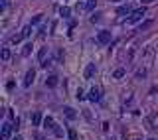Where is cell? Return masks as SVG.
<instances>
[{
  "label": "cell",
  "mask_w": 158,
  "mask_h": 140,
  "mask_svg": "<svg viewBox=\"0 0 158 140\" xmlns=\"http://www.w3.org/2000/svg\"><path fill=\"white\" fill-rule=\"evenodd\" d=\"M20 34H22V37H30V34H32V24H28V26H24Z\"/></svg>",
  "instance_id": "14"
},
{
  "label": "cell",
  "mask_w": 158,
  "mask_h": 140,
  "mask_svg": "<svg viewBox=\"0 0 158 140\" xmlns=\"http://www.w3.org/2000/svg\"><path fill=\"white\" fill-rule=\"evenodd\" d=\"M113 77H115V79H123V77H125V69H123V67H119V69H115V73H113Z\"/></svg>",
  "instance_id": "17"
},
{
  "label": "cell",
  "mask_w": 158,
  "mask_h": 140,
  "mask_svg": "<svg viewBox=\"0 0 158 140\" xmlns=\"http://www.w3.org/2000/svg\"><path fill=\"white\" fill-rule=\"evenodd\" d=\"M150 24H152L150 20H148V22H144V24H140V26H139V32H144V30H148V28H150Z\"/></svg>",
  "instance_id": "20"
},
{
  "label": "cell",
  "mask_w": 158,
  "mask_h": 140,
  "mask_svg": "<svg viewBox=\"0 0 158 140\" xmlns=\"http://www.w3.org/2000/svg\"><path fill=\"white\" fill-rule=\"evenodd\" d=\"M59 14H61V18H69V16H71V10L67 8V6H61V10H59Z\"/></svg>",
  "instance_id": "15"
},
{
  "label": "cell",
  "mask_w": 158,
  "mask_h": 140,
  "mask_svg": "<svg viewBox=\"0 0 158 140\" xmlns=\"http://www.w3.org/2000/svg\"><path fill=\"white\" fill-rule=\"evenodd\" d=\"M67 134H69V140H77V132L73 130V128H69V130H67Z\"/></svg>",
  "instance_id": "23"
},
{
  "label": "cell",
  "mask_w": 158,
  "mask_h": 140,
  "mask_svg": "<svg viewBox=\"0 0 158 140\" xmlns=\"http://www.w3.org/2000/svg\"><path fill=\"white\" fill-rule=\"evenodd\" d=\"M6 89H8V91H14V81H8V85H6Z\"/></svg>",
  "instance_id": "27"
},
{
  "label": "cell",
  "mask_w": 158,
  "mask_h": 140,
  "mask_svg": "<svg viewBox=\"0 0 158 140\" xmlns=\"http://www.w3.org/2000/svg\"><path fill=\"white\" fill-rule=\"evenodd\" d=\"M36 140H46V138H43L42 134H36Z\"/></svg>",
  "instance_id": "31"
},
{
  "label": "cell",
  "mask_w": 158,
  "mask_h": 140,
  "mask_svg": "<svg viewBox=\"0 0 158 140\" xmlns=\"http://www.w3.org/2000/svg\"><path fill=\"white\" fill-rule=\"evenodd\" d=\"M77 99H79V101H81V99H85V95H83V91H81V89L77 91Z\"/></svg>",
  "instance_id": "29"
},
{
  "label": "cell",
  "mask_w": 158,
  "mask_h": 140,
  "mask_svg": "<svg viewBox=\"0 0 158 140\" xmlns=\"http://www.w3.org/2000/svg\"><path fill=\"white\" fill-rule=\"evenodd\" d=\"M146 73H148V69H146V67H140V69L136 71V79H144Z\"/></svg>",
  "instance_id": "16"
},
{
  "label": "cell",
  "mask_w": 158,
  "mask_h": 140,
  "mask_svg": "<svg viewBox=\"0 0 158 140\" xmlns=\"http://www.w3.org/2000/svg\"><path fill=\"white\" fill-rule=\"evenodd\" d=\"M42 18H43L42 14H38V16H34V18H32V26H36V24H40V22H42Z\"/></svg>",
  "instance_id": "22"
},
{
  "label": "cell",
  "mask_w": 158,
  "mask_h": 140,
  "mask_svg": "<svg viewBox=\"0 0 158 140\" xmlns=\"http://www.w3.org/2000/svg\"><path fill=\"white\" fill-rule=\"evenodd\" d=\"M109 140H117V138H109Z\"/></svg>",
  "instance_id": "35"
},
{
  "label": "cell",
  "mask_w": 158,
  "mask_h": 140,
  "mask_svg": "<svg viewBox=\"0 0 158 140\" xmlns=\"http://www.w3.org/2000/svg\"><path fill=\"white\" fill-rule=\"evenodd\" d=\"M101 93H103V91H101L99 87H93L91 91H89V95H87V99H89L91 103H99L101 101Z\"/></svg>",
  "instance_id": "2"
},
{
  "label": "cell",
  "mask_w": 158,
  "mask_h": 140,
  "mask_svg": "<svg viewBox=\"0 0 158 140\" xmlns=\"http://www.w3.org/2000/svg\"><path fill=\"white\" fill-rule=\"evenodd\" d=\"M53 134L58 136V138H61V136H63V130H61V128H59L58 124H55V128H53Z\"/></svg>",
  "instance_id": "21"
},
{
  "label": "cell",
  "mask_w": 158,
  "mask_h": 140,
  "mask_svg": "<svg viewBox=\"0 0 158 140\" xmlns=\"http://www.w3.org/2000/svg\"><path fill=\"white\" fill-rule=\"evenodd\" d=\"M10 55H12V53H10L8 47H2V61H8V59H10Z\"/></svg>",
  "instance_id": "19"
},
{
  "label": "cell",
  "mask_w": 158,
  "mask_h": 140,
  "mask_svg": "<svg viewBox=\"0 0 158 140\" xmlns=\"http://www.w3.org/2000/svg\"><path fill=\"white\" fill-rule=\"evenodd\" d=\"M97 40H99V43H109L111 42V32H107V30H101L99 34H97Z\"/></svg>",
  "instance_id": "4"
},
{
  "label": "cell",
  "mask_w": 158,
  "mask_h": 140,
  "mask_svg": "<svg viewBox=\"0 0 158 140\" xmlns=\"http://www.w3.org/2000/svg\"><path fill=\"white\" fill-rule=\"evenodd\" d=\"M144 4H150V2H154V0H142Z\"/></svg>",
  "instance_id": "33"
},
{
  "label": "cell",
  "mask_w": 158,
  "mask_h": 140,
  "mask_svg": "<svg viewBox=\"0 0 158 140\" xmlns=\"http://www.w3.org/2000/svg\"><path fill=\"white\" fill-rule=\"evenodd\" d=\"M22 40H24V37H22V34H18V36H14V37H12V42H14V43L22 42Z\"/></svg>",
  "instance_id": "25"
},
{
  "label": "cell",
  "mask_w": 158,
  "mask_h": 140,
  "mask_svg": "<svg viewBox=\"0 0 158 140\" xmlns=\"http://www.w3.org/2000/svg\"><path fill=\"white\" fill-rule=\"evenodd\" d=\"M154 47H156V43H148V46H146V47L142 49V63H144V65H148L150 61H152L154 52H156Z\"/></svg>",
  "instance_id": "1"
},
{
  "label": "cell",
  "mask_w": 158,
  "mask_h": 140,
  "mask_svg": "<svg viewBox=\"0 0 158 140\" xmlns=\"http://www.w3.org/2000/svg\"><path fill=\"white\" fill-rule=\"evenodd\" d=\"M8 118H10V122H14V121H16V117H14V111H8Z\"/></svg>",
  "instance_id": "26"
},
{
  "label": "cell",
  "mask_w": 158,
  "mask_h": 140,
  "mask_svg": "<svg viewBox=\"0 0 158 140\" xmlns=\"http://www.w3.org/2000/svg\"><path fill=\"white\" fill-rule=\"evenodd\" d=\"M95 71H97V67H95V63H89V65L85 67V79H91L93 75H95Z\"/></svg>",
  "instance_id": "7"
},
{
  "label": "cell",
  "mask_w": 158,
  "mask_h": 140,
  "mask_svg": "<svg viewBox=\"0 0 158 140\" xmlns=\"http://www.w3.org/2000/svg\"><path fill=\"white\" fill-rule=\"evenodd\" d=\"M91 22H93V24L99 22V14H93V16H91Z\"/></svg>",
  "instance_id": "30"
},
{
  "label": "cell",
  "mask_w": 158,
  "mask_h": 140,
  "mask_svg": "<svg viewBox=\"0 0 158 140\" xmlns=\"http://www.w3.org/2000/svg\"><path fill=\"white\" fill-rule=\"evenodd\" d=\"M117 14H119V16H130L133 12H130V6L127 4V6H121V8H117Z\"/></svg>",
  "instance_id": "10"
},
{
  "label": "cell",
  "mask_w": 158,
  "mask_h": 140,
  "mask_svg": "<svg viewBox=\"0 0 158 140\" xmlns=\"http://www.w3.org/2000/svg\"><path fill=\"white\" fill-rule=\"evenodd\" d=\"M134 140H142V138H134Z\"/></svg>",
  "instance_id": "34"
},
{
  "label": "cell",
  "mask_w": 158,
  "mask_h": 140,
  "mask_svg": "<svg viewBox=\"0 0 158 140\" xmlns=\"http://www.w3.org/2000/svg\"><path fill=\"white\" fill-rule=\"evenodd\" d=\"M34 79H36V71L28 69L26 71V77H24V87H30V85L34 83Z\"/></svg>",
  "instance_id": "5"
},
{
  "label": "cell",
  "mask_w": 158,
  "mask_h": 140,
  "mask_svg": "<svg viewBox=\"0 0 158 140\" xmlns=\"http://www.w3.org/2000/svg\"><path fill=\"white\" fill-rule=\"evenodd\" d=\"M95 8V2L93 0H87V4H85V10H93Z\"/></svg>",
  "instance_id": "24"
},
{
  "label": "cell",
  "mask_w": 158,
  "mask_h": 140,
  "mask_svg": "<svg viewBox=\"0 0 158 140\" xmlns=\"http://www.w3.org/2000/svg\"><path fill=\"white\" fill-rule=\"evenodd\" d=\"M30 53H32V43H26V46H24V49H22V55H24V57H28Z\"/></svg>",
  "instance_id": "18"
},
{
  "label": "cell",
  "mask_w": 158,
  "mask_h": 140,
  "mask_svg": "<svg viewBox=\"0 0 158 140\" xmlns=\"http://www.w3.org/2000/svg\"><path fill=\"white\" fill-rule=\"evenodd\" d=\"M46 57H48V47H42V49L38 52V59H40V63H42V61H46Z\"/></svg>",
  "instance_id": "13"
},
{
  "label": "cell",
  "mask_w": 158,
  "mask_h": 140,
  "mask_svg": "<svg viewBox=\"0 0 158 140\" xmlns=\"http://www.w3.org/2000/svg\"><path fill=\"white\" fill-rule=\"evenodd\" d=\"M12 140H24V138H22V136H20V134H16V136H14V138H12Z\"/></svg>",
  "instance_id": "32"
},
{
  "label": "cell",
  "mask_w": 158,
  "mask_h": 140,
  "mask_svg": "<svg viewBox=\"0 0 158 140\" xmlns=\"http://www.w3.org/2000/svg\"><path fill=\"white\" fill-rule=\"evenodd\" d=\"M32 124H34V126H40V124H43L42 112H32Z\"/></svg>",
  "instance_id": "9"
},
{
  "label": "cell",
  "mask_w": 158,
  "mask_h": 140,
  "mask_svg": "<svg viewBox=\"0 0 158 140\" xmlns=\"http://www.w3.org/2000/svg\"><path fill=\"white\" fill-rule=\"evenodd\" d=\"M6 6H8V0H0V8L4 10V8H6Z\"/></svg>",
  "instance_id": "28"
},
{
  "label": "cell",
  "mask_w": 158,
  "mask_h": 140,
  "mask_svg": "<svg viewBox=\"0 0 158 140\" xmlns=\"http://www.w3.org/2000/svg\"><path fill=\"white\" fill-rule=\"evenodd\" d=\"M12 126L14 124H10V122H6V124H2V138H10V134H12Z\"/></svg>",
  "instance_id": "6"
},
{
  "label": "cell",
  "mask_w": 158,
  "mask_h": 140,
  "mask_svg": "<svg viewBox=\"0 0 158 140\" xmlns=\"http://www.w3.org/2000/svg\"><path fill=\"white\" fill-rule=\"evenodd\" d=\"M58 75H49L48 79H46V85H48V87H55V85H58Z\"/></svg>",
  "instance_id": "11"
},
{
  "label": "cell",
  "mask_w": 158,
  "mask_h": 140,
  "mask_svg": "<svg viewBox=\"0 0 158 140\" xmlns=\"http://www.w3.org/2000/svg\"><path fill=\"white\" fill-rule=\"evenodd\" d=\"M113 2H119V0H113Z\"/></svg>",
  "instance_id": "37"
},
{
  "label": "cell",
  "mask_w": 158,
  "mask_h": 140,
  "mask_svg": "<svg viewBox=\"0 0 158 140\" xmlns=\"http://www.w3.org/2000/svg\"><path fill=\"white\" fill-rule=\"evenodd\" d=\"M144 14H146V10H144V8H139V10H134V12H133V14H130L129 16V22H140V20H142L144 18Z\"/></svg>",
  "instance_id": "3"
},
{
  "label": "cell",
  "mask_w": 158,
  "mask_h": 140,
  "mask_svg": "<svg viewBox=\"0 0 158 140\" xmlns=\"http://www.w3.org/2000/svg\"><path fill=\"white\" fill-rule=\"evenodd\" d=\"M148 140H156V138H148Z\"/></svg>",
  "instance_id": "36"
},
{
  "label": "cell",
  "mask_w": 158,
  "mask_h": 140,
  "mask_svg": "<svg viewBox=\"0 0 158 140\" xmlns=\"http://www.w3.org/2000/svg\"><path fill=\"white\" fill-rule=\"evenodd\" d=\"M63 115H65V118H69V121H75V118H77V112L73 111L71 107H65V109H63Z\"/></svg>",
  "instance_id": "8"
},
{
  "label": "cell",
  "mask_w": 158,
  "mask_h": 140,
  "mask_svg": "<svg viewBox=\"0 0 158 140\" xmlns=\"http://www.w3.org/2000/svg\"><path fill=\"white\" fill-rule=\"evenodd\" d=\"M43 126H46V128H52V130H53V128H55V121H53L52 117H46V118H43Z\"/></svg>",
  "instance_id": "12"
}]
</instances>
